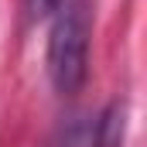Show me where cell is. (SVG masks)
I'll list each match as a JSON object with an SVG mask.
<instances>
[{"instance_id": "cell-1", "label": "cell", "mask_w": 147, "mask_h": 147, "mask_svg": "<svg viewBox=\"0 0 147 147\" xmlns=\"http://www.w3.org/2000/svg\"><path fill=\"white\" fill-rule=\"evenodd\" d=\"M89 34H92V10L89 0H62L51 14L48 31V79L55 92L75 96L89 75Z\"/></svg>"}, {"instance_id": "cell-2", "label": "cell", "mask_w": 147, "mask_h": 147, "mask_svg": "<svg viewBox=\"0 0 147 147\" xmlns=\"http://www.w3.org/2000/svg\"><path fill=\"white\" fill-rule=\"evenodd\" d=\"M62 0H24V10H28V17L31 21H45V17H51L55 14V7H58Z\"/></svg>"}]
</instances>
